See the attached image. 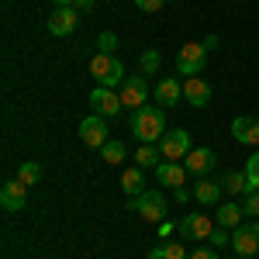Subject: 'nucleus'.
Instances as JSON below:
<instances>
[{"instance_id":"412c9836","label":"nucleus","mask_w":259,"mask_h":259,"mask_svg":"<svg viewBox=\"0 0 259 259\" xmlns=\"http://www.w3.org/2000/svg\"><path fill=\"white\" fill-rule=\"evenodd\" d=\"M159 66H162L159 49H145V52L139 56V69H142V76H156V73H159Z\"/></svg>"},{"instance_id":"bb28decb","label":"nucleus","mask_w":259,"mask_h":259,"mask_svg":"<svg viewBox=\"0 0 259 259\" xmlns=\"http://www.w3.org/2000/svg\"><path fill=\"white\" fill-rule=\"evenodd\" d=\"M245 180H249V190H259V152L245 159Z\"/></svg>"},{"instance_id":"9b49d317","label":"nucleus","mask_w":259,"mask_h":259,"mask_svg":"<svg viewBox=\"0 0 259 259\" xmlns=\"http://www.w3.org/2000/svg\"><path fill=\"white\" fill-rule=\"evenodd\" d=\"M214 97V90H211V83L200 80V76H187L183 80V100L190 104V107H207Z\"/></svg>"},{"instance_id":"dca6fc26","label":"nucleus","mask_w":259,"mask_h":259,"mask_svg":"<svg viewBox=\"0 0 259 259\" xmlns=\"http://www.w3.org/2000/svg\"><path fill=\"white\" fill-rule=\"evenodd\" d=\"M232 139L239 145H259V121L249 118V114H239L232 121Z\"/></svg>"},{"instance_id":"20e7f679","label":"nucleus","mask_w":259,"mask_h":259,"mask_svg":"<svg viewBox=\"0 0 259 259\" xmlns=\"http://www.w3.org/2000/svg\"><path fill=\"white\" fill-rule=\"evenodd\" d=\"M204 62H207L204 41H187L177 56V76H197L200 69H204Z\"/></svg>"},{"instance_id":"6ab92c4d","label":"nucleus","mask_w":259,"mask_h":259,"mask_svg":"<svg viewBox=\"0 0 259 259\" xmlns=\"http://www.w3.org/2000/svg\"><path fill=\"white\" fill-rule=\"evenodd\" d=\"M221 197V183H214V180L200 177L197 183H194V200H200V204H218Z\"/></svg>"},{"instance_id":"393cba45","label":"nucleus","mask_w":259,"mask_h":259,"mask_svg":"<svg viewBox=\"0 0 259 259\" xmlns=\"http://www.w3.org/2000/svg\"><path fill=\"white\" fill-rule=\"evenodd\" d=\"M18 180L24 183V187H35V183L41 180V166H38V162H31V159H28V162H21Z\"/></svg>"},{"instance_id":"4be33fe9","label":"nucleus","mask_w":259,"mask_h":259,"mask_svg":"<svg viewBox=\"0 0 259 259\" xmlns=\"http://www.w3.org/2000/svg\"><path fill=\"white\" fill-rule=\"evenodd\" d=\"M121 187H124V194H128V197H139L142 190H145V180H142V166L128 169V173L121 177Z\"/></svg>"},{"instance_id":"6e6552de","label":"nucleus","mask_w":259,"mask_h":259,"mask_svg":"<svg viewBox=\"0 0 259 259\" xmlns=\"http://www.w3.org/2000/svg\"><path fill=\"white\" fill-rule=\"evenodd\" d=\"M76 24H80V11H76V7H56V11L49 14V35L66 38V35L76 31Z\"/></svg>"},{"instance_id":"c85d7f7f","label":"nucleus","mask_w":259,"mask_h":259,"mask_svg":"<svg viewBox=\"0 0 259 259\" xmlns=\"http://www.w3.org/2000/svg\"><path fill=\"white\" fill-rule=\"evenodd\" d=\"M242 211L245 214H259V190H249V194H242Z\"/></svg>"},{"instance_id":"c756f323","label":"nucleus","mask_w":259,"mask_h":259,"mask_svg":"<svg viewBox=\"0 0 259 259\" xmlns=\"http://www.w3.org/2000/svg\"><path fill=\"white\" fill-rule=\"evenodd\" d=\"M211 245L214 249H221V245H232V235H228V228H221V225H214V232H211Z\"/></svg>"},{"instance_id":"423d86ee","label":"nucleus","mask_w":259,"mask_h":259,"mask_svg":"<svg viewBox=\"0 0 259 259\" xmlns=\"http://www.w3.org/2000/svg\"><path fill=\"white\" fill-rule=\"evenodd\" d=\"M232 249H235V256L259 252V221H242L239 228H232Z\"/></svg>"},{"instance_id":"b1692460","label":"nucleus","mask_w":259,"mask_h":259,"mask_svg":"<svg viewBox=\"0 0 259 259\" xmlns=\"http://www.w3.org/2000/svg\"><path fill=\"white\" fill-rule=\"evenodd\" d=\"M159 145H139V152H135V162H139L142 169L145 166H159Z\"/></svg>"},{"instance_id":"7c9ffc66","label":"nucleus","mask_w":259,"mask_h":259,"mask_svg":"<svg viewBox=\"0 0 259 259\" xmlns=\"http://www.w3.org/2000/svg\"><path fill=\"white\" fill-rule=\"evenodd\" d=\"M162 4L166 0H135V7H139L142 14H156V11H162Z\"/></svg>"},{"instance_id":"aec40b11","label":"nucleus","mask_w":259,"mask_h":259,"mask_svg":"<svg viewBox=\"0 0 259 259\" xmlns=\"http://www.w3.org/2000/svg\"><path fill=\"white\" fill-rule=\"evenodd\" d=\"M149 259H190V256H187L183 242H162V245H156L149 252Z\"/></svg>"},{"instance_id":"2f4dec72","label":"nucleus","mask_w":259,"mask_h":259,"mask_svg":"<svg viewBox=\"0 0 259 259\" xmlns=\"http://www.w3.org/2000/svg\"><path fill=\"white\" fill-rule=\"evenodd\" d=\"M190 259H221V256H218V249H214V245H200V249L190 252Z\"/></svg>"},{"instance_id":"39448f33","label":"nucleus","mask_w":259,"mask_h":259,"mask_svg":"<svg viewBox=\"0 0 259 259\" xmlns=\"http://www.w3.org/2000/svg\"><path fill=\"white\" fill-rule=\"evenodd\" d=\"M190 149H194V142H190V132H187V128L166 132V135L159 139V152H162V159H169V162L187 159V156H190Z\"/></svg>"},{"instance_id":"f3484780","label":"nucleus","mask_w":259,"mask_h":259,"mask_svg":"<svg viewBox=\"0 0 259 259\" xmlns=\"http://www.w3.org/2000/svg\"><path fill=\"white\" fill-rule=\"evenodd\" d=\"M156 180H159V187H173V190H177V187H183V183H187V166H180V162H159V166H156Z\"/></svg>"},{"instance_id":"f704fd0d","label":"nucleus","mask_w":259,"mask_h":259,"mask_svg":"<svg viewBox=\"0 0 259 259\" xmlns=\"http://www.w3.org/2000/svg\"><path fill=\"white\" fill-rule=\"evenodd\" d=\"M204 49L214 52V49H218V35H207V38H204Z\"/></svg>"},{"instance_id":"2eb2a0df","label":"nucleus","mask_w":259,"mask_h":259,"mask_svg":"<svg viewBox=\"0 0 259 259\" xmlns=\"http://www.w3.org/2000/svg\"><path fill=\"white\" fill-rule=\"evenodd\" d=\"M156 100H159V107H177V104H183V80L180 76L159 80L156 83Z\"/></svg>"},{"instance_id":"cd10ccee","label":"nucleus","mask_w":259,"mask_h":259,"mask_svg":"<svg viewBox=\"0 0 259 259\" xmlns=\"http://www.w3.org/2000/svg\"><path fill=\"white\" fill-rule=\"evenodd\" d=\"M97 49L104 56H114V49H118V35L114 31H100L97 35Z\"/></svg>"},{"instance_id":"72a5a7b5","label":"nucleus","mask_w":259,"mask_h":259,"mask_svg":"<svg viewBox=\"0 0 259 259\" xmlns=\"http://www.w3.org/2000/svg\"><path fill=\"white\" fill-rule=\"evenodd\" d=\"M190 194H194V190H187V187H177V190H173V197H177L180 204H187V197H190Z\"/></svg>"},{"instance_id":"ddd939ff","label":"nucleus","mask_w":259,"mask_h":259,"mask_svg":"<svg viewBox=\"0 0 259 259\" xmlns=\"http://www.w3.org/2000/svg\"><path fill=\"white\" fill-rule=\"evenodd\" d=\"M145 97H149L145 76H128V80L121 83V104H128L132 111H139L142 104H145Z\"/></svg>"},{"instance_id":"a211bd4d","label":"nucleus","mask_w":259,"mask_h":259,"mask_svg":"<svg viewBox=\"0 0 259 259\" xmlns=\"http://www.w3.org/2000/svg\"><path fill=\"white\" fill-rule=\"evenodd\" d=\"M242 204H235V200H225V204H218V214H214V221H218L221 228H239L242 225Z\"/></svg>"},{"instance_id":"7ed1b4c3","label":"nucleus","mask_w":259,"mask_h":259,"mask_svg":"<svg viewBox=\"0 0 259 259\" xmlns=\"http://www.w3.org/2000/svg\"><path fill=\"white\" fill-rule=\"evenodd\" d=\"M90 76L97 80V87H121V83L128 80V76H124V66H121V59H114V56H104V52H97V56L90 59Z\"/></svg>"},{"instance_id":"f8f14e48","label":"nucleus","mask_w":259,"mask_h":259,"mask_svg":"<svg viewBox=\"0 0 259 259\" xmlns=\"http://www.w3.org/2000/svg\"><path fill=\"white\" fill-rule=\"evenodd\" d=\"M214 162H218L214 149H204V145H197V149H190V156L183 159V166H187V173H190V177H207V173L214 169Z\"/></svg>"},{"instance_id":"473e14b6","label":"nucleus","mask_w":259,"mask_h":259,"mask_svg":"<svg viewBox=\"0 0 259 259\" xmlns=\"http://www.w3.org/2000/svg\"><path fill=\"white\" fill-rule=\"evenodd\" d=\"M94 4H97V0H73V7H76L80 14H90V11H94Z\"/></svg>"},{"instance_id":"4468645a","label":"nucleus","mask_w":259,"mask_h":259,"mask_svg":"<svg viewBox=\"0 0 259 259\" xmlns=\"http://www.w3.org/2000/svg\"><path fill=\"white\" fill-rule=\"evenodd\" d=\"M24 204H28V187L21 180H7L0 187V207L4 211H21Z\"/></svg>"},{"instance_id":"1a4fd4ad","label":"nucleus","mask_w":259,"mask_h":259,"mask_svg":"<svg viewBox=\"0 0 259 259\" xmlns=\"http://www.w3.org/2000/svg\"><path fill=\"white\" fill-rule=\"evenodd\" d=\"M107 118H100V114H90V118L80 121V139L83 145H90V149H104L107 145V124H104Z\"/></svg>"},{"instance_id":"f257e3e1","label":"nucleus","mask_w":259,"mask_h":259,"mask_svg":"<svg viewBox=\"0 0 259 259\" xmlns=\"http://www.w3.org/2000/svg\"><path fill=\"white\" fill-rule=\"evenodd\" d=\"M132 135L142 145H159L166 135V111L159 104H142L139 111H132Z\"/></svg>"},{"instance_id":"5701e85b","label":"nucleus","mask_w":259,"mask_h":259,"mask_svg":"<svg viewBox=\"0 0 259 259\" xmlns=\"http://www.w3.org/2000/svg\"><path fill=\"white\" fill-rule=\"evenodd\" d=\"M221 190H228V194H249V180H245V173H225Z\"/></svg>"},{"instance_id":"9d476101","label":"nucleus","mask_w":259,"mask_h":259,"mask_svg":"<svg viewBox=\"0 0 259 259\" xmlns=\"http://www.w3.org/2000/svg\"><path fill=\"white\" fill-rule=\"evenodd\" d=\"M90 107H94V114H100V118H114L124 104H121V94H114L111 87H97L90 94Z\"/></svg>"},{"instance_id":"f03ea898","label":"nucleus","mask_w":259,"mask_h":259,"mask_svg":"<svg viewBox=\"0 0 259 259\" xmlns=\"http://www.w3.org/2000/svg\"><path fill=\"white\" fill-rule=\"evenodd\" d=\"M128 211L142 214V218L152 221V225H162L169 204H166V197H162V190H142L139 197H128Z\"/></svg>"},{"instance_id":"c9c22d12","label":"nucleus","mask_w":259,"mask_h":259,"mask_svg":"<svg viewBox=\"0 0 259 259\" xmlns=\"http://www.w3.org/2000/svg\"><path fill=\"white\" fill-rule=\"evenodd\" d=\"M56 7H73V0H52Z\"/></svg>"},{"instance_id":"a878e982","label":"nucleus","mask_w":259,"mask_h":259,"mask_svg":"<svg viewBox=\"0 0 259 259\" xmlns=\"http://www.w3.org/2000/svg\"><path fill=\"white\" fill-rule=\"evenodd\" d=\"M100 156H104V162H111V166H118V162H124V142H107L104 149H100Z\"/></svg>"},{"instance_id":"e433bc0d","label":"nucleus","mask_w":259,"mask_h":259,"mask_svg":"<svg viewBox=\"0 0 259 259\" xmlns=\"http://www.w3.org/2000/svg\"><path fill=\"white\" fill-rule=\"evenodd\" d=\"M235 259H252V256H235Z\"/></svg>"},{"instance_id":"0eeeda50","label":"nucleus","mask_w":259,"mask_h":259,"mask_svg":"<svg viewBox=\"0 0 259 259\" xmlns=\"http://www.w3.org/2000/svg\"><path fill=\"white\" fill-rule=\"evenodd\" d=\"M180 235L190 242H207L211 239V232H214V221L207 218V214H183L180 218Z\"/></svg>"}]
</instances>
